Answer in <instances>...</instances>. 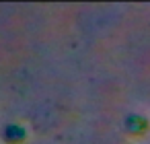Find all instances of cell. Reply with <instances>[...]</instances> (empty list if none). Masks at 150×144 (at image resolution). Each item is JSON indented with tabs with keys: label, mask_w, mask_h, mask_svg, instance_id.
<instances>
[{
	"label": "cell",
	"mask_w": 150,
	"mask_h": 144,
	"mask_svg": "<svg viewBox=\"0 0 150 144\" xmlns=\"http://www.w3.org/2000/svg\"><path fill=\"white\" fill-rule=\"evenodd\" d=\"M123 128L129 136H144L150 130V119L144 115H138V113H129L123 119Z\"/></svg>",
	"instance_id": "obj_1"
},
{
	"label": "cell",
	"mask_w": 150,
	"mask_h": 144,
	"mask_svg": "<svg viewBox=\"0 0 150 144\" xmlns=\"http://www.w3.org/2000/svg\"><path fill=\"white\" fill-rule=\"evenodd\" d=\"M27 138H29V132L21 123H8L2 130V140L6 144H25Z\"/></svg>",
	"instance_id": "obj_2"
}]
</instances>
